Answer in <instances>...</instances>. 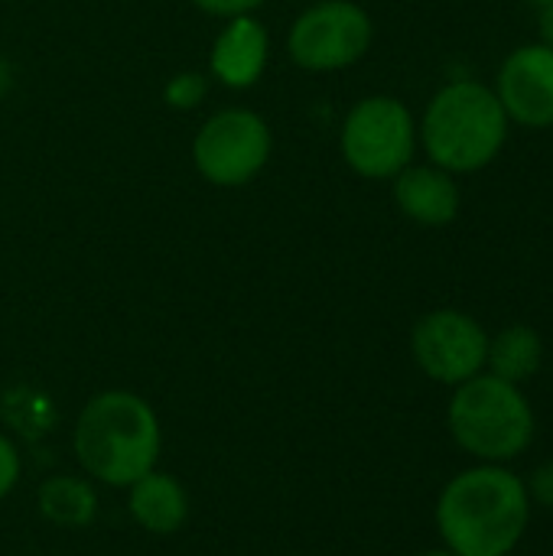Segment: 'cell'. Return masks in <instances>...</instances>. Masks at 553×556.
Masks as SVG:
<instances>
[{"instance_id":"2e32d148","label":"cell","mask_w":553,"mask_h":556,"mask_svg":"<svg viewBox=\"0 0 553 556\" xmlns=\"http://www.w3.org/2000/svg\"><path fill=\"white\" fill-rule=\"evenodd\" d=\"M20 482V453L16 446L0 433V502L16 489Z\"/></svg>"},{"instance_id":"9a60e30c","label":"cell","mask_w":553,"mask_h":556,"mask_svg":"<svg viewBox=\"0 0 553 556\" xmlns=\"http://www.w3.org/2000/svg\"><path fill=\"white\" fill-rule=\"evenodd\" d=\"M205 88H209V81L199 72H183L166 85V101L173 108H196L205 98Z\"/></svg>"},{"instance_id":"ba28073f","label":"cell","mask_w":553,"mask_h":556,"mask_svg":"<svg viewBox=\"0 0 553 556\" xmlns=\"http://www.w3.org/2000/svg\"><path fill=\"white\" fill-rule=\"evenodd\" d=\"M411 352L427 378L456 388L482 375L489 358V336L469 313L433 309L414 326Z\"/></svg>"},{"instance_id":"8fae6325","label":"cell","mask_w":553,"mask_h":556,"mask_svg":"<svg viewBox=\"0 0 553 556\" xmlns=\"http://www.w3.org/2000/svg\"><path fill=\"white\" fill-rule=\"evenodd\" d=\"M267 65V29L254 16H235L212 46V75L228 88H251Z\"/></svg>"},{"instance_id":"d6986e66","label":"cell","mask_w":553,"mask_h":556,"mask_svg":"<svg viewBox=\"0 0 553 556\" xmlns=\"http://www.w3.org/2000/svg\"><path fill=\"white\" fill-rule=\"evenodd\" d=\"M541 42L553 49V0L541 7Z\"/></svg>"},{"instance_id":"7c38bea8","label":"cell","mask_w":553,"mask_h":556,"mask_svg":"<svg viewBox=\"0 0 553 556\" xmlns=\"http://www.w3.org/2000/svg\"><path fill=\"white\" fill-rule=\"evenodd\" d=\"M127 511L143 531L169 538L189 518V495L176 476L150 469L127 489Z\"/></svg>"},{"instance_id":"8992f818","label":"cell","mask_w":553,"mask_h":556,"mask_svg":"<svg viewBox=\"0 0 553 556\" xmlns=\"http://www.w3.org/2000/svg\"><path fill=\"white\" fill-rule=\"evenodd\" d=\"M192 160L212 186H244L271 160V127L248 108H225L199 127Z\"/></svg>"},{"instance_id":"4fadbf2b","label":"cell","mask_w":553,"mask_h":556,"mask_svg":"<svg viewBox=\"0 0 553 556\" xmlns=\"http://www.w3.org/2000/svg\"><path fill=\"white\" fill-rule=\"evenodd\" d=\"M544 358V342L531 326H508L495 339H489V358L486 365L492 368L495 378L525 384L528 378L538 375Z\"/></svg>"},{"instance_id":"5bb4252c","label":"cell","mask_w":553,"mask_h":556,"mask_svg":"<svg viewBox=\"0 0 553 556\" xmlns=\"http://www.w3.org/2000/svg\"><path fill=\"white\" fill-rule=\"evenodd\" d=\"M39 511L59 528H85L98 515V495L91 482L78 476H52L39 485Z\"/></svg>"},{"instance_id":"ac0fdd59","label":"cell","mask_w":553,"mask_h":556,"mask_svg":"<svg viewBox=\"0 0 553 556\" xmlns=\"http://www.w3.org/2000/svg\"><path fill=\"white\" fill-rule=\"evenodd\" d=\"M525 489H528V498H535L544 508H553V459L535 469V476Z\"/></svg>"},{"instance_id":"e0dca14e","label":"cell","mask_w":553,"mask_h":556,"mask_svg":"<svg viewBox=\"0 0 553 556\" xmlns=\"http://www.w3.org/2000/svg\"><path fill=\"white\" fill-rule=\"evenodd\" d=\"M192 3L209 16L235 20V16H251L264 0H192Z\"/></svg>"},{"instance_id":"277c9868","label":"cell","mask_w":553,"mask_h":556,"mask_svg":"<svg viewBox=\"0 0 553 556\" xmlns=\"http://www.w3.org/2000/svg\"><path fill=\"white\" fill-rule=\"evenodd\" d=\"M453 440L482 463H508L531 446L535 410L518 384L495 375H476L456 384L450 401Z\"/></svg>"},{"instance_id":"ffe728a7","label":"cell","mask_w":553,"mask_h":556,"mask_svg":"<svg viewBox=\"0 0 553 556\" xmlns=\"http://www.w3.org/2000/svg\"><path fill=\"white\" fill-rule=\"evenodd\" d=\"M424 556H456L453 551H430V554H424Z\"/></svg>"},{"instance_id":"52a82bcc","label":"cell","mask_w":553,"mask_h":556,"mask_svg":"<svg viewBox=\"0 0 553 556\" xmlns=\"http://www.w3.org/2000/svg\"><path fill=\"white\" fill-rule=\"evenodd\" d=\"M372 36V16L359 3L319 0L293 20L287 49L290 59L306 72H339L368 52Z\"/></svg>"},{"instance_id":"5b68a950","label":"cell","mask_w":553,"mask_h":556,"mask_svg":"<svg viewBox=\"0 0 553 556\" xmlns=\"http://www.w3.org/2000/svg\"><path fill=\"white\" fill-rule=\"evenodd\" d=\"M345 163L365 179H394L411 166L417 150V124L404 101L391 94L362 98L342 124L339 137Z\"/></svg>"},{"instance_id":"7a4b0ae2","label":"cell","mask_w":553,"mask_h":556,"mask_svg":"<svg viewBox=\"0 0 553 556\" xmlns=\"http://www.w3.org/2000/svg\"><path fill=\"white\" fill-rule=\"evenodd\" d=\"M72 450L88 479L130 489L140 476L156 469L163 450L160 417L134 391H101L81 407Z\"/></svg>"},{"instance_id":"30bf717a","label":"cell","mask_w":553,"mask_h":556,"mask_svg":"<svg viewBox=\"0 0 553 556\" xmlns=\"http://www.w3.org/2000/svg\"><path fill=\"white\" fill-rule=\"evenodd\" d=\"M394 202L398 208L427 228H440L450 225L460 215V182L453 173L427 163V166H404L394 176Z\"/></svg>"},{"instance_id":"3957f363","label":"cell","mask_w":553,"mask_h":556,"mask_svg":"<svg viewBox=\"0 0 553 556\" xmlns=\"http://www.w3.org/2000/svg\"><path fill=\"white\" fill-rule=\"evenodd\" d=\"M508 127L512 121L495 91L482 81L460 78L430 98L417 137L433 166L463 176L486 169L502 153Z\"/></svg>"},{"instance_id":"6da1fadb","label":"cell","mask_w":553,"mask_h":556,"mask_svg":"<svg viewBox=\"0 0 553 556\" xmlns=\"http://www.w3.org/2000/svg\"><path fill=\"white\" fill-rule=\"evenodd\" d=\"M531 498L525 482L502 466L460 472L437 502V528L456 556L512 554L528 528Z\"/></svg>"},{"instance_id":"44dd1931","label":"cell","mask_w":553,"mask_h":556,"mask_svg":"<svg viewBox=\"0 0 553 556\" xmlns=\"http://www.w3.org/2000/svg\"><path fill=\"white\" fill-rule=\"evenodd\" d=\"M525 3H531V7H544V3H551V0H525Z\"/></svg>"},{"instance_id":"9c48e42d","label":"cell","mask_w":553,"mask_h":556,"mask_svg":"<svg viewBox=\"0 0 553 556\" xmlns=\"http://www.w3.org/2000/svg\"><path fill=\"white\" fill-rule=\"evenodd\" d=\"M495 98L512 124L544 130L553 127V49L544 42L518 46L499 68Z\"/></svg>"}]
</instances>
